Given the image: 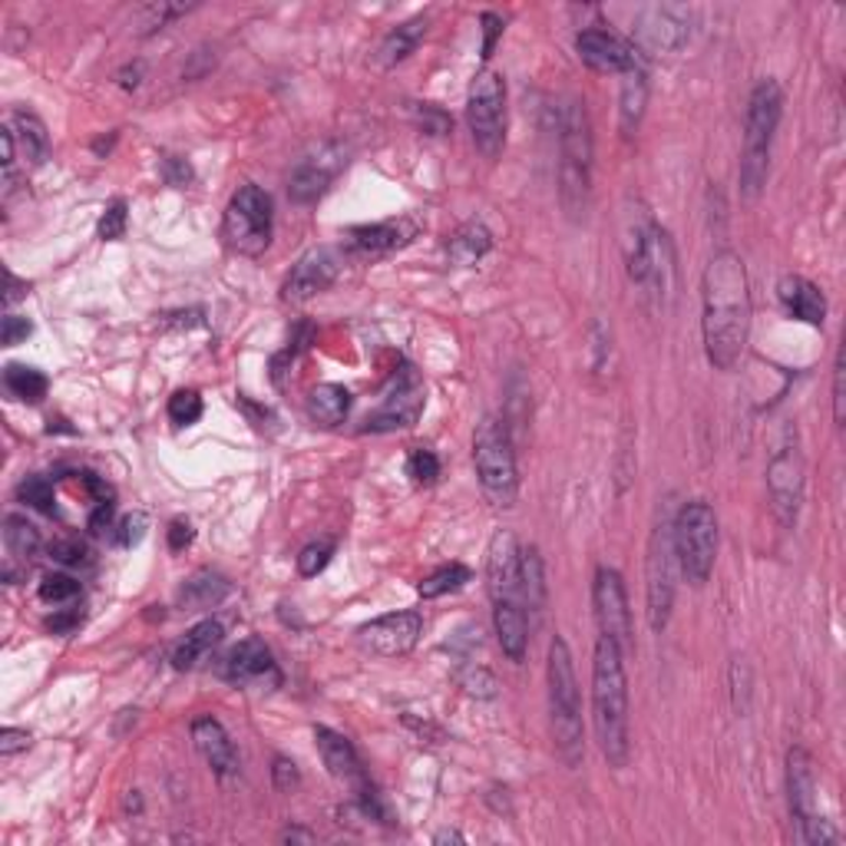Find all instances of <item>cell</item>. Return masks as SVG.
Returning a JSON list of instances; mask_svg holds the SVG:
<instances>
[{
  "mask_svg": "<svg viewBox=\"0 0 846 846\" xmlns=\"http://www.w3.org/2000/svg\"><path fill=\"white\" fill-rule=\"evenodd\" d=\"M592 725H596V741H599L609 767L622 771L632 754L625 651L606 635L599 638L596 658H592Z\"/></svg>",
  "mask_w": 846,
  "mask_h": 846,
  "instance_id": "cell-2",
  "label": "cell"
},
{
  "mask_svg": "<svg viewBox=\"0 0 846 846\" xmlns=\"http://www.w3.org/2000/svg\"><path fill=\"white\" fill-rule=\"evenodd\" d=\"M423 34H427V21H423V17H413V21L393 27V31L384 37L380 50H377V63H380V67H397V63H403V60L420 47Z\"/></svg>",
  "mask_w": 846,
  "mask_h": 846,
  "instance_id": "cell-30",
  "label": "cell"
},
{
  "mask_svg": "<svg viewBox=\"0 0 846 846\" xmlns=\"http://www.w3.org/2000/svg\"><path fill=\"white\" fill-rule=\"evenodd\" d=\"M139 77H143V63L126 67V70L119 73V83H122V90H136V86H139Z\"/></svg>",
  "mask_w": 846,
  "mask_h": 846,
  "instance_id": "cell-59",
  "label": "cell"
},
{
  "mask_svg": "<svg viewBox=\"0 0 846 846\" xmlns=\"http://www.w3.org/2000/svg\"><path fill=\"white\" fill-rule=\"evenodd\" d=\"M225 596H228V583H225L219 573H212V569L196 573V576L183 586V592H179V599H183L186 609H212V606H219Z\"/></svg>",
  "mask_w": 846,
  "mask_h": 846,
  "instance_id": "cell-36",
  "label": "cell"
},
{
  "mask_svg": "<svg viewBox=\"0 0 846 846\" xmlns=\"http://www.w3.org/2000/svg\"><path fill=\"white\" fill-rule=\"evenodd\" d=\"M222 625L219 622H212V619H205V622H199L189 635H186V642L176 648V655H173V665L179 668V671H186V668H196L205 655H212V648L222 642Z\"/></svg>",
  "mask_w": 846,
  "mask_h": 846,
  "instance_id": "cell-32",
  "label": "cell"
},
{
  "mask_svg": "<svg viewBox=\"0 0 846 846\" xmlns=\"http://www.w3.org/2000/svg\"><path fill=\"white\" fill-rule=\"evenodd\" d=\"M674 573H678V559H674V542H671V519L661 516V522L655 526L651 539H648V559H645V592H648V625L651 632H665L668 619H671V606H674Z\"/></svg>",
  "mask_w": 846,
  "mask_h": 846,
  "instance_id": "cell-12",
  "label": "cell"
},
{
  "mask_svg": "<svg viewBox=\"0 0 846 846\" xmlns=\"http://www.w3.org/2000/svg\"><path fill=\"white\" fill-rule=\"evenodd\" d=\"M467 122L477 150L486 160H496L506 143V83L500 73L493 70L477 73L467 96Z\"/></svg>",
  "mask_w": 846,
  "mask_h": 846,
  "instance_id": "cell-11",
  "label": "cell"
},
{
  "mask_svg": "<svg viewBox=\"0 0 846 846\" xmlns=\"http://www.w3.org/2000/svg\"><path fill=\"white\" fill-rule=\"evenodd\" d=\"M549 725L555 738V751L569 767H579L586 757V738H583V701H579V681L576 665L566 638H552L549 645Z\"/></svg>",
  "mask_w": 846,
  "mask_h": 846,
  "instance_id": "cell-5",
  "label": "cell"
},
{
  "mask_svg": "<svg viewBox=\"0 0 846 846\" xmlns=\"http://www.w3.org/2000/svg\"><path fill=\"white\" fill-rule=\"evenodd\" d=\"M351 410V390L341 384H318L308 393V416L318 427H338Z\"/></svg>",
  "mask_w": 846,
  "mask_h": 846,
  "instance_id": "cell-29",
  "label": "cell"
},
{
  "mask_svg": "<svg viewBox=\"0 0 846 846\" xmlns=\"http://www.w3.org/2000/svg\"><path fill=\"white\" fill-rule=\"evenodd\" d=\"M219 674L235 684H281V671L261 638L238 642L219 665Z\"/></svg>",
  "mask_w": 846,
  "mask_h": 846,
  "instance_id": "cell-20",
  "label": "cell"
},
{
  "mask_svg": "<svg viewBox=\"0 0 846 846\" xmlns=\"http://www.w3.org/2000/svg\"><path fill=\"white\" fill-rule=\"evenodd\" d=\"M271 777H274V787L281 794H292L298 784H302V774H298V764L289 761V757H274V767H271Z\"/></svg>",
  "mask_w": 846,
  "mask_h": 846,
  "instance_id": "cell-47",
  "label": "cell"
},
{
  "mask_svg": "<svg viewBox=\"0 0 846 846\" xmlns=\"http://www.w3.org/2000/svg\"><path fill=\"white\" fill-rule=\"evenodd\" d=\"M17 496H21L27 506L40 509V513H47V516H54V509H57L54 483H50V480H44V477H27V480L17 486Z\"/></svg>",
  "mask_w": 846,
  "mask_h": 846,
  "instance_id": "cell-39",
  "label": "cell"
},
{
  "mask_svg": "<svg viewBox=\"0 0 846 846\" xmlns=\"http://www.w3.org/2000/svg\"><path fill=\"white\" fill-rule=\"evenodd\" d=\"M731 697H735V712L744 715L751 701V671L741 658L731 661Z\"/></svg>",
  "mask_w": 846,
  "mask_h": 846,
  "instance_id": "cell-45",
  "label": "cell"
},
{
  "mask_svg": "<svg viewBox=\"0 0 846 846\" xmlns=\"http://www.w3.org/2000/svg\"><path fill=\"white\" fill-rule=\"evenodd\" d=\"M592 199V126L586 103L569 99L559 116V202L573 222L586 219Z\"/></svg>",
  "mask_w": 846,
  "mask_h": 846,
  "instance_id": "cell-4",
  "label": "cell"
},
{
  "mask_svg": "<svg viewBox=\"0 0 846 846\" xmlns=\"http://www.w3.org/2000/svg\"><path fill=\"white\" fill-rule=\"evenodd\" d=\"M4 542H8V552L21 562L24 569L40 555V545H44L37 526L27 522L24 516H8L4 519Z\"/></svg>",
  "mask_w": 846,
  "mask_h": 846,
  "instance_id": "cell-35",
  "label": "cell"
},
{
  "mask_svg": "<svg viewBox=\"0 0 846 846\" xmlns=\"http://www.w3.org/2000/svg\"><path fill=\"white\" fill-rule=\"evenodd\" d=\"M777 295H780V305L790 318H797L803 325H813V328H820L826 321V298L803 274H787L777 285Z\"/></svg>",
  "mask_w": 846,
  "mask_h": 846,
  "instance_id": "cell-25",
  "label": "cell"
},
{
  "mask_svg": "<svg viewBox=\"0 0 846 846\" xmlns=\"http://www.w3.org/2000/svg\"><path fill=\"white\" fill-rule=\"evenodd\" d=\"M331 555H334V542H312V545H305L302 555H298V573H302L305 579L325 573L328 562H331Z\"/></svg>",
  "mask_w": 846,
  "mask_h": 846,
  "instance_id": "cell-42",
  "label": "cell"
},
{
  "mask_svg": "<svg viewBox=\"0 0 846 846\" xmlns=\"http://www.w3.org/2000/svg\"><path fill=\"white\" fill-rule=\"evenodd\" d=\"M576 50L583 57L586 67L599 70V73H628L638 67V57H635V47L625 44L622 37L609 34V31H583L576 37Z\"/></svg>",
  "mask_w": 846,
  "mask_h": 846,
  "instance_id": "cell-23",
  "label": "cell"
},
{
  "mask_svg": "<svg viewBox=\"0 0 846 846\" xmlns=\"http://www.w3.org/2000/svg\"><path fill=\"white\" fill-rule=\"evenodd\" d=\"M622 255L628 278L645 292V298L665 308L674 289V248L668 232L648 215L642 202H628L622 215Z\"/></svg>",
  "mask_w": 846,
  "mask_h": 846,
  "instance_id": "cell-3",
  "label": "cell"
},
{
  "mask_svg": "<svg viewBox=\"0 0 846 846\" xmlns=\"http://www.w3.org/2000/svg\"><path fill=\"white\" fill-rule=\"evenodd\" d=\"M480 24H483V60H490V57H493L496 40L503 37V17H500V14H493V11H486V14L480 17Z\"/></svg>",
  "mask_w": 846,
  "mask_h": 846,
  "instance_id": "cell-51",
  "label": "cell"
},
{
  "mask_svg": "<svg viewBox=\"0 0 846 846\" xmlns=\"http://www.w3.org/2000/svg\"><path fill=\"white\" fill-rule=\"evenodd\" d=\"M787 797H790V816L797 826V839L807 846L839 843V830L816 813V777L813 761L803 748H790L787 754Z\"/></svg>",
  "mask_w": 846,
  "mask_h": 846,
  "instance_id": "cell-10",
  "label": "cell"
},
{
  "mask_svg": "<svg viewBox=\"0 0 846 846\" xmlns=\"http://www.w3.org/2000/svg\"><path fill=\"white\" fill-rule=\"evenodd\" d=\"M80 622V615L73 612V615H60V619H50V628L54 632H67V628H73Z\"/></svg>",
  "mask_w": 846,
  "mask_h": 846,
  "instance_id": "cell-60",
  "label": "cell"
},
{
  "mask_svg": "<svg viewBox=\"0 0 846 846\" xmlns=\"http://www.w3.org/2000/svg\"><path fill=\"white\" fill-rule=\"evenodd\" d=\"M420 632H423V619L416 612H390L367 622L361 628V642L384 658H400L416 648Z\"/></svg>",
  "mask_w": 846,
  "mask_h": 846,
  "instance_id": "cell-19",
  "label": "cell"
},
{
  "mask_svg": "<svg viewBox=\"0 0 846 846\" xmlns=\"http://www.w3.org/2000/svg\"><path fill=\"white\" fill-rule=\"evenodd\" d=\"M846 361H843V351L836 354V364H833V416L836 423H843L846 416Z\"/></svg>",
  "mask_w": 846,
  "mask_h": 846,
  "instance_id": "cell-48",
  "label": "cell"
},
{
  "mask_svg": "<svg viewBox=\"0 0 846 846\" xmlns=\"http://www.w3.org/2000/svg\"><path fill=\"white\" fill-rule=\"evenodd\" d=\"M416 235V225L400 219V222H377V225H357L351 228V248L364 255H384L400 245H407Z\"/></svg>",
  "mask_w": 846,
  "mask_h": 846,
  "instance_id": "cell-28",
  "label": "cell"
},
{
  "mask_svg": "<svg viewBox=\"0 0 846 846\" xmlns=\"http://www.w3.org/2000/svg\"><path fill=\"white\" fill-rule=\"evenodd\" d=\"M4 384L8 390L17 397V400H27V403H40L47 397V377L37 371V367H24V364H11L4 371Z\"/></svg>",
  "mask_w": 846,
  "mask_h": 846,
  "instance_id": "cell-37",
  "label": "cell"
},
{
  "mask_svg": "<svg viewBox=\"0 0 846 846\" xmlns=\"http://www.w3.org/2000/svg\"><path fill=\"white\" fill-rule=\"evenodd\" d=\"M463 688L470 691V694H480V697H493L496 691V681H493V674H486V671H470V674H463Z\"/></svg>",
  "mask_w": 846,
  "mask_h": 846,
  "instance_id": "cell-53",
  "label": "cell"
},
{
  "mask_svg": "<svg viewBox=\"0 0 846 846\" xmlns=\"http://www.w3.org/2000/svg\"><path fill=\"white\" fill-rule=\"evenodd\" d=\"M407 473H410L416 483H437V477H440V460H437V454H434V450H423V447L410 450V457H407Z\"/></svg>",
  "mask_w": 846,
  "mask_h": 846,
  "instance_id": "cell-43",
  "label": "cell"
},
{
  "mask_svg": "<svg viewBox=\"0 0 846 846\" xmlns=\"http://www.w3.org/2000/svg\"><path fill=\"white\" fill-rule=\"evenodd\" d=\"M109 522H113V503H96V509L90 516V529L103 532V529H109Z\"/></svg>",
  "mask_w": 846,
  "mask_h": 846,
  "instance_id": "cell-57",
  "label": "cell"
},
{
  "mask_svg": "<svg viewBox=\"0 0 846 846\" xmlns=\"http://www.w3.org/2000/svg\"><path fill=\"white\" fill-rule=\"evenodd\" d=\"M166 169H169V183H173V186H186V183L192 179L189 163H183V160H176V156L166 160Z\"/></svg>",
  "mask_w": 846,
  "mask_h": 846,
  "instance_id": "cell-56",
  "label": "cell"
},
{
  "mask_svg": "<svg viewBox=\"0 0 846 846\" xmlns=\"http://www.w3.org/2000/svg\"><path fill=\"white\" fill-rule=\"evenodd\" d=\"M423 403H427V387H423L420 374L410 364H403L393 374L384 400L364 416L361 431L364 434H393V431L413 427L416 416L423 413Z\"/></svg>",
  "mask_w": 846,
  "mask_h": 846,
  "instance_id": "cell-13",
  "label": "cell"
},
{
  "mask_svg": "<svg viewBox=\"0 0 846 846\" xmlns=\"http://www.w3.org/2000/svg\"><path fill=\"white\" fill-rule=\"evenodd\" d=\"M119 542L122 545H132V542H139V536H143V516H126L122 522H119Z\"/></svg>",
  "mask_w": 846,
  "mask_h": 846,
  "instance_id": "cell-55",
  "label": "cell"
},
{
  "mask_svg": "<svg viewBox=\"0 0 846 846\" xmlns=\"http://www.w3.org/2000/svg\"><path fill=\"white\" fill-rule=\"evenodd\" d=\"M202 416V397L196 390H176L169 397V420L179 423V427H192V423Z\"/></svg>",
  "mask_w": 846,
  "mask_h": 846,
  "instance_id": "cell-40",
  "label": "cell"
},
{
  "mask_svg": "<svg viewBox=\"0 0 846 846\" xmlns=\"http://www.w3.org/2000/svg\"><path fill=\"white\" fill-rule=\"evenodd\" d=\"M486 589L493 602H519V539L513 532H496L486 552Z\"/></svg>",
  "mask_w": 846,
  "mask_h": 846,
  "instance_id": "cell-22",
  "label": "cell"
},
{
  "mask_svg": "<svg viewBox=\"0 0 846 846\" xmlns=\"http://www.w3.org/2000/svg\"><path fill=\"white\" fill-rule=\"evenodd\" d=\"M416 122L423 126V132H431V136H444V132H450V116L440 109V106H434V103H420L416 109Z\"/></svg>",
  "mask_w": 846,
  "mask_h": 846,
  "instance_id": "cell-46",
  "label": "cell"
},
{
  "mask_svg": "<svg viewBox=\"0 0 846 846\" xmlns=\"http://www.w3.org/2000/svg\"><path fill=\"white\" fill-rule=\"evenodd\" d=\"M784 116V90L777 80H761L751 90L744 116V150H741V196L754 202L771 173V146Z\"/></svg>",
  "mask_w": 846,
  "mask_h": 846,
  "instance_id": "cell-6",
  "label": "cell"
},
{
  "mask_svg": "<svg viewBox=\"0 0 846 846\" xmlns=\"http://www.w3.org/2000/svg\"><path fill=\"white\" fill-rule=\"evenodd\" d=\"M434 843H463V833H457V830H444V833H437V836H434Z\"/></svg>",
  "mask_w": 846,
  "mask_h": 846,
  "instance_id": "cell-61",
  "label": "cell"
},
{
  "mask_svg": "<svg viewBox=\"0 0 846 846\" xmlns=\"http://www.w3.org/2000/svg\"><path fill=\"white\" fill-rule=\"evenodd\" d=\"M50 555H54L57 562H63V566H80V562H86V549H83L80 542H73V539L54 542V545H50Z\"/></svg>",
  "mask_w": 846,
  "mask_h": 846,
  "instance_id": "cell-50",
  "label": "cell"
},
{
  "mask_svg": "<svg viewBox=\"0 0 846 846\" xmlns=\"http://www.w3.org/2000/svg\"><path fill=\"white\" fill-rule=\"evenodd\" d=\"M338 274H341V255L334 248H312L308 255L298 258V265L285 278V285H281V298H285L289 305H305L308 298L331 289Z\"/></svg>",
  "mask_w": 846,
  "mask_h": 846,
  "instance_id": "cell-18",
  "label": "cell"
},
{
  "mask_svg": "<svg viewBox=\"0 0 846 846\" xmlns=\"http://www.w3.org/2000/svg\"><path fill=\"white\" fill-rule=\"evenodd\" d=\"M803 454L797 447H780L767 463V493L774 503V513L784 529L797 526L800 506H803Z\"/></svg>",
  "mask_w": 846,
  "mask_h": 846,
  "instance_id": "cell-15",
  "label": "cell"
},
{
  "mask_svg": "<svg viewBox=\"0 0 846 846\" xmlns=\"http://www.w3.org/2000/svg\"><path fill=\"white\" fill-rule=\"evenodd\" d=\"M694 14L681 4H648L635 14V40L648 54H678L691 40Z\"/></svg>",
  "mask_w": 846,
  "mask_h": 846,
  "instance_id": "cell-14",
  "label": "cell"
},
{
  "mask_svg": "<svg viewBox=\"0 0 846 846\" xmlns=\"http://www.w3.org/2000/svg\"><path fill=\"white\" fill-rule=\"evenodd\" d=\"M315 744H318V754H321L325 767L331 771V777L341 780V784H348V787L357 794V800L374 790V784L367 780L364 764H361L354 744H351L344 735H338V731H331V728H315Z\"/></svg>",
  "mask_w": 846,
  "mask_h": 846,
  "instance_id": "cell-21",
  "label": "cell"
},
{
  "mask_svg": "<svg viewBox=\"0 0 846 846\" xmlns=\"http://www.w3.org/2000/svg\"><path fill=\"white\" fill-rule=\"evenodd\" d=\"M490 248H493V235H490L480 222L460 225V228L450 235V242H447V255H450V261L460 265V268L477 265Z\"/></svg>",
  "mask_w": 846,
  "mask_h": 846,
  "instance_id": "cell-31",
  "label": "cell"
},
{
  "mask_svg": "<svg viewBox=\"0 0 846 846\" xmlns=\"http://www.w3.org/2000/svg\"><path fill=\"white\" fill-rule=\"evenodd\" d=\"M37 592H40L44 602L60 606V602H70V599L80 596V583H77L73 576H67V573H54V576H44V583H40Z\"/></svg>",
  "mask_w": 846,
  "mask_h": 846,
  "instance_id": "cell-41",
  "label": "cell"
},
{
  "mask_svg": "<svg viewBox=\"0 0 846 846\" xmlns=\"http://www.w3.org/2000/svg\"><path fill=\"white\" fill-rule=\"evenodd\" d=\"M622 132H635L642 116H645V106H648V77L642 70V63L628 73H622Z\"/></svg>",
  "mask_w": 846,
  "mask_h": 846,
  "instance_id": "cell-34",
  "label": "cell"
},
{
  "mask_svg": "<svg viewBox=\"0 0 846 846\" xmlns=\"http://www.w3.org/2000/svg\"><path fill=\"white\" fill-rule=\"evenodd\" d=\"M31 331H34V325L27 318H17V315H4V321H0V341H4L8 348L31 338Z\"/></svg>",
  "mask_w": 846,
  "mask_h": 846,
  "instance_id": "cell-49",
  "label": "cell"
},
{
  "mask_svg": "<svg viewBox=\"0 0 846 846\" xmlns=\"http://www.w3.org/2000/svg\"><path fill=\"white\" fill-rule=\"evenodd\" d=\"M467 583H470V569L460 566V562H450V566H440L434 576L423 579V583L416 586V592H420L423 599H440V596H447V592H460Z\"/></svg>",
  "mask_w": 846,
  "mask_h": 846,
  "instance_id": "cell-38",
  "label": "cell"
},
{
  "mask_svg": "<svg viewBox=\"0 0 846 846\" xmlns=\"http://www.w3.org/2000/svg\"><path fill=\"white\" fill-rule=\"evenodd\" d=\"M14 136L21 139V150H24V163L27 166H40L50 153V136L44 129V122L34 113H14L11 119Z\"/></svg>",
  "mask_w": 846,
  "mask_h": 846,
  "instance_id": "cell-33",
  "label": "cell"
},
{
  "mask_svg": "<svg viewBox=\"0 0 846 846\" xmlns=\"http://www.w3.org/2000/svg\"><path fill=\"white\" fill-rule=\"evenodd\" d=\"M678 569L691 586H704L718 559V516L704 500H691L671 519Z\"/></svg>",
  "mask_w": 846,
  "mask_h": 846,
  "instance_id": "cell-8",
  "label": "cell"
},
{
  "mask_svg": "<svg viewBox=\"0 0 846 846\" xmlns=\"http://www.w3.org/2000/svg\"><path fill=\"white\" fill-rule=\"evenodd\" d=\"M271 228H274V209H271V196L248 183L242 186L222 215V238L232 251L245 255V258H258L265 255V248L271 245Z\"/></svg>",
  "mask_w": 846,
  "mask_h": 846,
  "instance_id": "cell-9",
  "label": "cell"
},
{
  "mask_svg": "<svg viewBox=\"0 0 846 846\" xmlns=\"http://www.w3.org/2000/svg\"><path fill=\"white\" fill-rule=\"evenodd\" d=\"M285 839H305V843H312L315 836H312V833H305V830H289V833H285Z\"/></svg>",
  "mask_w": 846,
  "mask_h": 846,
  "instance_id": "cell-62",
  "label": "cell"
},
{
  "mask_svg": "<svg viewBox=\"0 0 846 846\" xmlns=\"http://www.w3.org/2000/svg\"><path fill=\"white\" fill-rule=\"evenodd\" d=\"M592 606H596V622L606 638H612L622 651L632 648V612H628V596L625 583L615 569L599 566L596 583H592Z\"/></svg>",
  "mask_w": 846,
  "mask_h": 846,
  "instance_id": "cell-16",
  "label": "cell"
},
{
  "mask_svg": "<svg viewBox=\"0 0 846 846\" xmlns=\"http://www.w3.org/2000/svg\"><path fill=\"white\" fill-rule=\"evenodd\" d=\"M27 295V285H24V281H17V274L8 268V295H4V305L11 308L14 302H21Z\"/></svg>",
  "mask_w": 846,
  "mask_h": 846,
  "instance_id": "cell-58",
  "label": "cell"
},
{
  "mask_svg": "<svg viewBox=\"0 0 846 846\" xmlns=\"http://www.w3.org/2000/svg\"><path fill=\"white\" fill-rule=\"evenodd\" d=\"M192 536H196V532H192V526H189V522H183V519H176V522L169 526V549H173V552H183V549L192 542Z\"/></svg>",
  "mask_w": 846,
  "mask_h": 846,
  "instance_id": "cell-54",
  "label": "cell"
},
{
  "mask_svg": "<svg viewBox=\"0 0 846 846\" xmlns=\"http://www.w3.org/2000/svg\"><path fill=\"white\" fill-rule=\"evenodd\" d=\"M348 166V150L341 146V143H321L315 153H308L298 166H295V173H292V179H289V196H292V202H298V205H312V202H318L328 189H331V183L338 179V173Z\"/></svg>",
  "mask_w": 846,
  "mask_h": 846,
  "instance_id": "cell-17",
  "label": "cell"
},
{
  "mask_svg": "<svg viewBox=\"0 0 846 846\" xmlns=\"http://www.w3.org/2000/svg\"><path fill=\"white\" fill-rule=\"evenodd\" d=\"M126 222H129V209H126V199H113L99 219V238L103 242H116L126 235Z\"/></svg>",
  "mask_w": 846,
  "mask_h": 846,
  "instance_id": "cell-44",
  "label": "cell"
},
{
  "mask_svg": "<svg viewBox=\"0 0 846 846\" xmlns=\"http://www.w3.org/2000/svg\"><path fill=\"white\" fill-rule=\"evenodd\" d=\"M545 566L536 545H519V602L529 615V628H536L545 615Z\"/></svg>",
  "mask_w": 846,
  "mask_h": 846,
  "instance_id": "cell-26",
  "label": "cell"
},
{
  "mask_svg": "<svg viewBox=\"0 0 846 846\" xmlns=\"http://www.w3.org/2000/svg\"><path fill=\"white\" fill-rule=\"evenodd\" d=\"M701 305L704 354L718 371H735L751 338V285L738 251L721 248L712 255L701 278Z\"/></svg>",
  "mask_w": 846,
  "mask_h": 846,
  "instance_id": "cell-1",
  "label": "cell"
},
{
  "mask_svg": "<svg viewBox=\"0 0 846 846\" xmlns=\"http://www.w3.org/2000/svg\"><path fill=\"white\" fill-rule=\"evenodd\" d=\"M192 741H196V751L202 754V761L212 767V774L232 777V774L238 771L235 744L228 741L225 728H222L215 718H209V715L196 718V721H192Z\"/></svg>",
  "mask_w": 846,
  "mask_h": 846,
  "instance_id": "cell-24",
  "label": "cell"
},
{
  "mask_svg": "<svg viewBox=\"0 0 846 846\" xmlns=\"http://www.w3.org/2000/svg\"><path fill=\"white\" fill-rule=\"evenodd\" d=\"M493 625H496V638H500V648L509 661H522L526 658V648H529V615L522 609V602H513V599H503V602H493Z\"/></svg>",
  "mask_w": 846,
  "mask_h": 846,
  "instance_id": "cell-27",
  "label": "cell"
},
{
  "mask_svg": "<svg viewBox=\"0 0 846 846\" xmlns=\"http://www.w3.org/2000/svg\"><path fill=\"white\" fill-rule=\"evenodd\" d=\"M473 463H477V480H480L486 500L500 509L513 506L516 493H519V473H516V450H513L506 420L486 413L477 423Z\"/></svg>",
  "mask_w": 846,
  "mask_h": 846,
  "instance_id": "cell-7",
  "label": "cell"
},
{
  "mask_svg": "<svg viewBox=\"0 0 846 846\" xmlns=\"http://www.w3.org/2000/svg\"><path fill=\"white\" fill-rule=\"evenodd\" d=\"M31 748V735L21 731V728H4L0 731V757H14L17 751H27Z\"/></svg>",
  "mask_w": 846,
  "mask_h": 846,
  "instance_id": "cell-52",
  "label": "cell"
}]
</instances>
